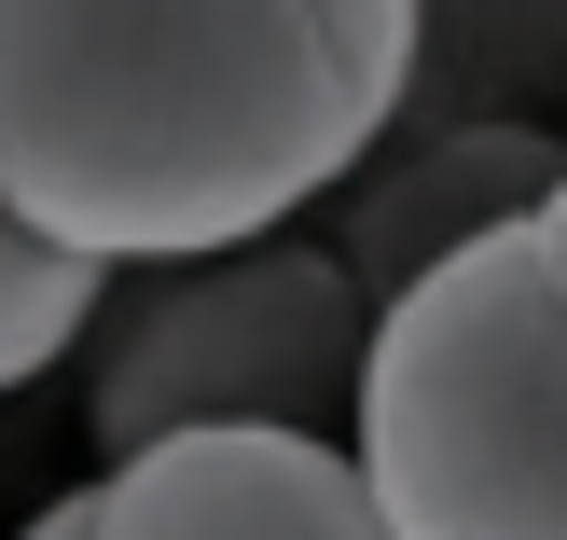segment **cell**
<instances>
[{
  "mask_svg": "<svg viewBox=\"0 0 567 540\" xmlns=\"http://www.w3.org/2000/svg\"><path fill=\"white\" fill-rule=\"evenodd\" d=\"M415 83V0H0V208L194 264L347 194Z\"/></svg>",
  "mask_w": 567,
  "mask_h": 540,
  "instance_id": "cell-1",
  "label": "cell"
},
{
  "mask_svg": "<svg viewBox=\"0 0 567 540\" xmlns=\"http://www.w3.org/2000/svg\"><path fill=\"white\" fill-rule=\"evenodd\" d=\"M347 471L388 540H567V277L540 222L374 305Z\"/></svg>",
  "mask_w": 567,
  "mask_h": 540,
  "instance_id": "cell-2",
  "label": "cell"
},
{
  "mask_svg": "<svg viewBox=\"0 0 567 540\" xmlns=\"http://www.w3.org/2000/svg\"><path fill=\"white\" fill-rule=\"evenodd\" d=\"M138 292L97 305V375H83V430L97 458L181 430H305L347 444L360 347H374V292L332 264L319 236H249L194 249V264H125Z\"/></svg>",
  "mask_w": 567,
  "mask_h": 540,
  "instance_id": "cell-3",
  "label": "cell"
},
{
  "mask_svg": "<svg viewBox=\"0 0 567 540\" xmlns=\"http://www.w3.org/2000/svg\"><path fill=\"white\" fill-rule=\"evenodd\" d=\"M83 540H388L347 444L305 430H181L83 486Z\"/></svg>",
  "mask_w": 567,
  "mask_h": 540,
  "instance_id": "cell-4",
  "label": "cell"
},
{
  "mask_svg": "<svg viewBox=\"0 0 567 540\" xmlns=\"http://www.w3.org/2000/svg\"><path fill=\"white\" fill-rule=\"evenodd\" d=\"M360 181V222H347V249L332 264L360 277V292H402V277H430V264H457V249H485L498 222H540V194L567 181V153L554 139H526V125H457V139H430V153H360L347 166Z\"/></svg>",
  "mask_w": 567,
  "mask_h": 540,
  "instance_id": "cell-5",
  "label": "cell"
},
{
  "mask_svg": "<svg viewBox=\"0 0 567 540\" xmlns=\"http://www.w3.org/2000/svg\"><path fill=\"white\" fill-rule=\"evenodd\" d=\"M111 305V264L97 249H55L42 222L0 208V403H14L28 375H55V347H83Z\"/></svg>",
  "mask_w": 567,
  "mask_h": 540,
  "instance_id": "cell-6",
  "label": "cell"
},
{
  "mask_svg": "<svg viewBox=\"0 0 567 540\" xmlns=\"http://www.w3.org/2000/svg\"><path fill=\"white\" fill-rule=\"evenodd\" d=\"M14 540H83V486H70V499H55V513H28Z\"/></svg>",
  "mask_w": 567,
  "mask_h": 540,
  "instance_id": "cell-7",
  "label": "cell"
},
{
  "mask_svg": "<svg viewBox=\"0 0 567 540\" xmlns=\"http://www.w3.org/2000/svg\"><path fill=\"white\" fill-rule=\"evenodd\" d=\"M540 249H554V277H567V181L540 194Z\"/></svg>",
  "mask_w": 567,
  "mask_h": 540,
  "instance_id": "cell-8",
  "label": "cell"
}]
</instances>
